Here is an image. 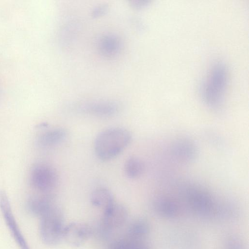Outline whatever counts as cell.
<instances>
[{
  "mask_svg": "<svg viewBox=\"0 0 249 249\" xmlns=\"http://www.w3.org/2000/svg\"><path fill=\"white\" fill-rule=\"evenodd\" d=\"M228 83V70L222 62H217L211 68L201 89L203 101L212 109H219L226 97Z\"/></svg>",
  "mask_w": 249,
  "mask_h": 249,
  "instance_id": "cell-1",
  "label": "cell"
},
{
  "mask_svg": "<svg viewBox=\"0 0 249 249\" xmlns=\"http://www.w3.org/2000/svg\"><path fill=\"white\" fill-rule=\"evenodd\" d=\"M132 136L127 129L111 127L101 132L96 137L94 150L101 160L107 161L119 155L130 143Z\"/></svg>",
  "mask_w": 249,
  "mask_h": 249,
  "instance_id": "cell-2",
  "label": "cell"
},
{
  "mask_svg": "<svg viewBox=\"0 0 249 249\" xmlns=\"http://www.w3.org/2000/svg\"><path fill=\"white\" fill-rule=\"evenodd\" d=\"M63 215L60 209L54 205L40 217L39 231L43 242L49 246L58 244L63 239Z\"/></svg>",
  "mask_w": 249,
  "mask_h": 249,
  "instance_id": "cell-3",
  "label": "cell"
},
{
  "mask_svg": "<svg viewBox=\"0 0 249 249\" xmlns=\"http://www.w3.org/2000/svg\"><path fill=\"white\" fill-rule=\"evenodd\" d=\"M58 177L55 169L45 163H38L31 169L30 181L32 186L39 191L50 193L58 184Z\"/></svg>",
  "mask_w": 249,
  "mask_h": 249,
  "instance_id": "cell-4",
  "label": "cell"
},
{
  "mask_svg": "<svg viewBox=\"0 0 249 249\" xmlns=\"http://www.w3.org/2000/svg\"><path fill=\"white\" fill-rule=\"evenodd\" d=\"M0 209L5 223L20 249H30L12 213L6 192L0 191Z\"/></svg>",
  "mask_w": 249,
  "mask_h": 249,
  "instance_id": "cell-5",
  "label": "cell"
},
{
  "mask_svg": "<svg viewBox=\"0 0 249 249\" xmlns=\"http://www.w3.org/2000/svg\"><path fill=\"white\" fill-rule=\"evenodd\" d=\"M128 212L122 204L114 203L110 207L104 211L101 229L105 235L111 231L123 225L127 220Z\"/></svg>",
  "mask_w": 249,
  "mask_h": 249,
  "instance_id": "cell-6",
  "label": "cell"
},
{
  "mask_svg": "<svg viewBox=\"0 0 249 249\" xmlns=\"http://www.w3.org/2000/svg\"><path fill=\"white\" fill-rule=\"evenodd\" d=\"M120 105L115 101H95L79 105L77 109L83 113L100 117H110L121 110Z\"/></svg>",
  "mask_w": 249,
  "mask_h": 249,
  "instance_id": "cell-7",
  "label": "cell"
},
{
  "mask_svg": "<svg viewBox=\"0 0 249 249\" xmlns=\"http://www.w3.org/2000/svg\"><path fill=\"white\" fill-rule=\"evenodd\" d=\"M91 233V229L88 224L72 222L64 227L63 239L71 246L79 247L89 239Z\"/></svg>",
  "mask_w": 249,
  "mask_h": 249,
  "instance_id": "cell-8",
  "label": "cell"
},
{
  "mask_svg": "<svg viewBox=\"0 0 249 249\" xmlns=\"http://www.w3.org/2000/svg\"><path fill=\"white\" fill-rule=\"evenodd\" d=\"M187 201L195 211L202 213H208L213 207V201L210 195L203 189L192 186L186 192Z\"/></svg>",
  "mask_w": 249,
  "mask_h": 249,
  "instance_id": "cell-9",
  "label": "cell"
},
{
  "mask_svg": "<svg viewBox=\"0 0 249 249\" xmlns=\"http://www.w3.org/2000/svg\"><path fill=\"white\" fill-rule=\"evenodd\" d=\"M171 151L177 160L184 162L194 161L198 154L196 144L192 140L186 138L176 140L172 145Z\"/></svg>",
  "mask_w": 249,
  "mask_h": 249,
  "instance_id": "cell-10",
  "label": "cell"
},
{
  "mask_svg": "<svg viewBox=\"0 0 249 249\" xmlns=\"http://www.w3.org/2000/svg\"><path fill=\"white\" fill-rule=\"evenodd\" d=\"M98 47L100 53L105 57L113 58L119 54L122 48L121 39L116 35L107 34L99 39Z\"/></svg>",
  "mask_w": 249,
  "mask_h": 249,
  "instance_id": "cell-11",
  "label": "cell"
},
{
  "mask_svg": "<svg viewBox=\"0 0 249 249\" xmlns=\"http://www.w3.org/2000/svg\"><path fill=\"white\" fill-rule=\"evenodd\" d=\"M67 135V131L63 128H53L40 134L36 140V143L42 148L51 147L63 142Z\"/></svg>",
  "mask_w": 249,
  "mask_h": 249,
  "instance_id": "cell-12",
  "label": "cell"
},
{
  "mask_svg": "<svg viewBox=\"0 0 249 249\" xmlns=\"http://www.w3.org/2000/svg\"><path fill=\"white\" fill-rule=\"evenodd\" d=\"M91 204L104 211L114 204V200L112 193L105 188H98L92 191L90 195Z\"/></svg>",
  "mask_w": 249,
  "mask_h": 249,
  "instance_id": "cell-13",
  "label": "cell"
},
{
  "mask_svg": "<svg viewBox=\"0 0 249 249\" xmlns=\"http://www.w3.org/2000/svg\"><path fill=\"white\" fill-rule=\"evenodd\" d=\"M145 169L143 161L135 156H131L125 161L124 171L127 177L130 178H136L142 176Z\"/></svg>",
  "mask_w": 249,
  "mask_h": 249,
  "instance_id": "cell-14",
  "label": "cell"
},
{
  "mask_svg": "<svg viewBox=\"0 0 249 249\" xmlns=\"http://www.w3.org/2000/svg\"><path fill=\"white\" fill-rule=\"evenodd\" d=\"M154 205L157 211L167 216H173L178 210L177 204L171 199L165 197L157 199Z\"/></svg>",
  "mask_w": 249,
  "mask_h": 249,
  "instance_id": "cell-15",
  "label": "cell"
},
{
  "mask_svg": "<svg viewBox=\"0 0 249 249\" xmlns=\"http://www.w3.org/2000/svg\"><path fill=\"white\" fill-rule=\"evenodd\" d=\"M148 230V226L146 222L142 220H136L129 226L126 237L140 240L147 234Z\"/></svg>",
  "mask_w": 249,
  "mask_h": 249,
  "instance_id": "cell-16",
  "label": "cell"
},
{
  "mask_svg": "<svg viewBox=\"0 0 249 249\" xmlns=\"http://www.w3.org/2000/svg\"><path fill=\"white\" fill-rule=\"evenodd\" d=\"M109 249H149V248L140 240L126 237L112 243Z\"/></svg>",
  "mask_w": 249,
  "mask_h": 249,
  "instance_id": "cell-17",
  "label": "cell"
},
{
  "mask_svg": "<svg viewBox=\"0 0 249 249\" xmlns=\"http://www.w3.org/2000/svg\"><path fill=\"white\" fill-rule=\"evenodd\" d=\"M107 5H101L96 7L92 12V16L94 18L99 17L104 15L107 11Z\"/></svg>",
  "mask_w": 249,
  "mask_h": 249,
  "instance_id": "cell-18",
  "label": "cell"
},
{
  "mask_svg": "<svg viewBox=\"0 0 249 249\" xmlns=\"http://www.w3.org/2000/svg\"><path fill=\"white\" fill-rule=\"evenodd\" d=\"M148 2L147 1L132 0L130 1V5L134 9L140 10L146 7Z\"/></svg>",
  "mask_w": 249,
  "mask_h": 249,
  "instance_id": "cell-19",
  "label": "cell"
},
{
  "mask_svg": "<svg viewBox=\"0 0 249 249\" xmlns=\"http://www.w3.org/2000/svg\"><path fill=\"white\" fill-rule=\"evenodd\" d=\"M228 249H240V248L235 243H233L229 246Z\"/></svg>",
  "mask_w": 249,
  "mask_h": 249,
  "instance_id": "cell-20",
  "label": "cell"
}]
</instances>
